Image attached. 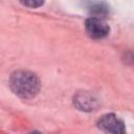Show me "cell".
<instances>
[{
    "mask_svg": "<svg viewBox=\"0 0 134 134\" xmlns=\"http://www.w3.org/2000/svg\"><path fill=\"white\" fill-rule=\"evenodd\" d=\"M9 87L12 91L21 98H32L40 91V80L39 77L25 70L15 71L9 77Z\"/></svg>",
    "mask_w": 134,
    "mask_h": 134,
    "instance_id": "obj_1",
    "label": "cell"
},
{
    "mask_svg": "<svg viewBox=\"0 0 134 134\" xmlns=\"http://www.w3.org/2000/svg\"><path fill=\"white\" fill-rule=\"evenodd\" d=\"M85 29L87 35L94 40H99L107 37L110 31L108 23L104 19L97 17L88 18L85 22Z\"/></svg>",
    "mask_w": 134,
    "mask_h": 134,
    "instance_id": "obj_2",
    "label": "cell"
},
{
    "mask_svg": "<svg viewBox=\"0 0 134 134\" xmlns=\"http://www.w3.org/2000/svg\"><path fill=\"white\" fill-rule=\"evenodd\" d=\"M97 128L106 133L122 134L126 132L124 121L115 114H105L97 120Z\"/></svg>",
    "mask_w": 134,
    "mask_h": 134,
    "instance_id": "obj_3",
    "label": "cell"
},
{
    "mask_svg": "<svg viewBox=\"0 0 134 134\" xmlns=\"http://www.w3.org/2000/svg\"><path fill=\"white\" fill-rule=\"evenodd\" d=\"M83 4L88 13L92 15V17L104 19L110 13L109 5L102 0H85Z\"/></svg>",
    "mask_w": 134,
    "mask_h": 134,
    "instance_id": "obj_4",
    "label": "cell"
},
{
    "mask_svg": "<svg viewBox=\"0 0 134 134\" xmlns=\"http://www.w3.org/2000/svg\"><path fill=\"white\" fill-rule=\"evenodd\" d=\"M74 106L82 111H92L97 106V100L88 92H80L74 96Z\"/></svg>",
    "mask_w": 134,
    "mask_h": 134,
    "instance_id": "obj_5",
    "label": "cell"
},
{
    "mask_svg": "<svg viewBox=\"0 0 134 134\" xmlns=\"http://www.w3.org/2000/svg\"><path fill=\"white\" fill-rule=\"evenodd\" d=\"M20 2L27 7L30 8H37L44 4V0H20Z\"/></svg>",
    "mask_w": 134,
    "mask_h": 134,
    "instance_id": "obj_6",
    "label": "cell"
}]
</instances>
